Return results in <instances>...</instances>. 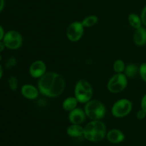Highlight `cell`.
Segmentation results:
<instances>
[{
	"label": "cell",
	"instance_id": "obj_1",
	"mask_svg": "<svg viewBox=\"0 0 146 146\" xmlns=\"http://www.w3.org/2000/svg\"><path fill=\"white\" fill-rule=\"evenodd\" d=\"M106 127L101 120H91L84 127V137L91 142H99L106 136Z\"/></svg>",
	"mask_w": 146,
	"mask_h": 146
},
{
	"label": "cell",
	"instance_id": "obj_2",
	"mask_svg": "<svg viewBox=\"0 0 146 146\" xmlns=\"http://www.w3.org/2000/svg\"><path fill=\"white\" fill-rule=\"evenodd\" d=\"M84 111L88 118L92 120H99L105 116L106 107L100 100H91L86 103Z\"/></svg>",
	"mask_w": 146,
	"mask_h": 146
},
{
	"label": "cell",
	"instance_id": "obj_3",
	"mask_svg": "<svg viewBox=\"0 0 146 146\" xmlns=\"http://www.w3.org/2000/svg\"><path fill=\"white\" fill-rule=\"evenodd\" d=\"M75 97L80 103H86L91 100L93 96V88L91 84L84 79L78 80L74 90Z\"/></svg>",
	"mask_w": 146,
	"mask_h": 146
},
{
	"label": "cell",
	"instance_id": "obj_4",
	"mask_svg": "<svg viewBox=\"0 0 146 146\" xmlns=\"http://www.w3.org/2000/svg\"><path fill=\"white\" fill-rule=\"evenodd\" d=\"M128 85V78L124 73H115L108 80L107 87L112 93H119L123 91Z\"/></svg>",
	"mask_w": 146,
	"mask_h": 146
},
{
	"label": "cell",
	"instance_id": "obj_5",
	"mask_svg": "<svg viewBox=\"0 0 146 146\" xmlns=\"http://www.w3.org/2000/svg\"><path fill=\"white\" fill-rule=\"evenodd\" d=\"M133 104L128 99H120L117 100L111 108V113L115 117L121 118L129 115L132 111Z\"/></svg>",
	"mask_w": 146,
	"mask_h": 146
},
{
	"label": "cell",
	"instance_id": "obj_6",
	"mask_svg": "<svg viewBox=\"0 0 146 146\" xmlns=\"http://www.w3.org/2000/svg\"><path fill=\"white\" fill-rule=\"evenodd\" d=\"M3 42L6 47L10 50H17L22 45L23 38L19 32L10 30L4 34Z\"/></svg>",
	"mask_w": 146,
	"mask_h": 146
},
{
	"label": "cell",
	"instance_id": "obj_7",
	"mask_svg": "<svg viewBox=\"0 0 146 146\" xmlns=\"http://www.w3.org/2000/svg\"><path fill=\"white\" fill-rule=\"evenodd\" d=\"M56 75V72H48L44 74L42 77H40L38 82V91L41 94L48 97Z\"/></svg>",
	"mask_w": 146,
	"mask_h": 146
},
{
	"label": "cell",
	"instance_id": "obj_8",
	"mask_svg": "<svg viewBox=\"0 0 146 146\" xmlns=\"http://www.w3.org/2000/svg\"><path fill=\"white\" fill-rule=\"evenodd\" d=\"M84 32V27L80 21H74L68 25L66 29V37L73 42H78L82 38Z\"/></svg>",
	"mask_w": 146,
	"mask_h": 146
},
{
	"label": "cell",
	"instance_id": "obj_9",
	"mask_svg": "<svg viewBox=\"0 0 146 146\" xmlns=\"http://www.w3.org/2000/svg\"><path fill=\"white\" fill-rule=\"evenodd\" d=\"M66 82L64 77L61 74L56 73L54 83L52 84L48 97H56L61 95L65 89Z\"/></svg>",
	"mask_w": 146,
	"mask_h": 146
},
{
	"label": "cell",
	"instance_id": "obj_10",
	"mask_svg": "<svg viewBox=\"0 0 146 146\" xmlns=\"http://www.w3.org/2000/svg\"><path fill=\"white\" fill-rule=\"evenodd\" d=\"M46 73V64L42 60L33 62L29 67V74L34 78H40Z\"/></svg>",
	"mask_w": 146,
	"mask_h": 146
},
{
	"label": "cell",
	"instance_id": "obj_11",
	"mask_svg": "<svg viewBox=\"0 0 146 146\" xmlns=\"http://www.w3.org/2000/svg\"><path fill=\"white\" fill-rule=\"evenodd\" d=\"M86 117V115L84 110L79 107H76L74 110L69 112V115H68V120L71 122V124H82L85 121Z\"/></svg>",
	"mask_w": 146,
	"mask_h": 146
},
{
	"label": "cell",
	"instance_id": "obj_12",
	"mask_svg": "<svg viewBox=\"0 0 146 146\" xmlns=\"http://www.w3.org/2000/svg\"><path fill=\"white\" fill-rule=\"evenodd\" d=\"M21 94L28 100H35L38 96V89L31 84H25L21 87Z\"/></svg>",
	"mask_w": 146,
	"mask_h": 146
},
{
	"label": "cell",
	"instance_id": "obj_13",
	"mask_svg": "<svg viewBox=\"0 0 146 146\" xmlns=\"http://www.w3.org/2000/svg\"><path fill=\"white\" fill-rule=\"evenodd\" d=\"M106 137L109 142L111 143H121L125 139V135L121 130L118 129H112L107 133Z\"/></svg>",
	"mask_w": 146,
	"mask_h": 146
},
{
	"label": "cell",
	"instance_id": "obj_14",
	"mask_svg": "<svg viewBox=\"0 0 146 146\" xmlns=\"http://www.w3.org/2000/svg\"><path fill=\"white\" fill-rule=\"evenodd\" d=\"M133 41L134 43L137 46L142 47L146 44V29L144 27H140V28L135 29L133 34Z\"/></svg>",
	"mask_w": 146,
	"mask_h": 146
},
{
	"label": "cell",
	"instance_id": "obj_15",
	"mask_svg": "<svg viewBox=\"0 0 146 146\" xmlns=\"http://www.w3.org/2000/svg\"><path fill=\"white\" fill-rule=\"evenodd\" d=\"M84 127H83L81 125L72 124L68 127L66 130V133L70 137H78L84 135Z\"/></svg>",
	"mask_w": 146,
	"mask_h": 146
},
{
	"label": "cell",
	"instance_id": "obj_16",
	"mask_svg": "<svg viewBox=\"0 0 146 146\" xmlns=\"http://www.w3.org/2000/svg\"><path fill=\"white\" fill-rule=\"evenodd\" d=\"M78 101L75 97H68L64 100L62 104V107L64 110L68 112H71L76 108L78 105Z\"/></svg>",
	"mask_w": 146,
	"mask_h": 146
},
{
	"label": "cell",
	"instance_id": "obj_17",
	"mask_svg": "<svg viewBox=\"0 0 146 146\" xmlns=\"http://www.w3.org/2000/svg\"><path fill=\"white\" fill-rule=\"evenodd\" d=\"M138 74H139V67L136 64H128L125 66L124 74L127 78H134Z\"/></svg>",
	"mask_w": 146,
	"mask_h": 146
},
{
	"label": "cell",
	"instance_id": "obj_18",
	"mask_svg": "<svg viewBox=\"0 0 146 146\" xmlns=\"http://www.w3.org/2000/svg\"><path fill=\"white\" fill-rule=\"evenodd\" d=\"M128 20L130 25L132 27H133L134 29H135L141 27L142 21H141V17L138 15H137L136 14H134V13L130 14L129 15H128Z\"/></svg>",
	"mask_w": 146,
	"mask_h": 146
},
{
	"label": "cell",
	"instance_id": "obj_19",
	"mask_svg": "<svg viewBox=\"0 0 146 146\" xmlns=\"http://www.w3.org/2000/svg\"><path fill=\"white\" fill-rule=\"evenodd\" d=\"M98 21V18L96 15H89L85 17L82 20L81 23L84 27H91L97 24Z\"/></svg>",
	"mask_w": 146,
	"mask_h": 146
},
{
	"label": "cell",
	"instance_id": "obj_20",
	"mask_svg": "<svg viewBox=\"0 0 146 146\" xmlns=\"http://www.w3.org/2000/svg\"><path fill=\"white\" fill-rule=\"evenodd\" d=\"M125 64L122 60H116L113 63V70L115 73H123Z\"/></svg>",
	"mask_w": 146,
	"mask_h": 146
},
{
	"label": "cell",
	"instance_id": "obj_21",
	"mask_svg": "<svg viewBox=\"0 0 146 146\" xmlns=\"http://www.w3.org/2000/svg\"><path fill=\"white\" fill-rule=\"evenodd\" d=\"M8 84L9 88L12 91H15L18 87V80L17 77H14V76L10 77L8 80Z\"/></svg>",
	"mask_w": 146,
	"mask_h": 146
},
{
	"label": "cell",
	"instance_id": "obj_22",
	"mask_svg": "<svg viewBox=\"0 0 146 146\" xmlns=\"http://www.w3.org/2000/svg\"><path fill=\"white\" fill-rule=\"evenodd\" d=\"M139 74L142 80L146 82V63H143L139 67Z\"/></svg>",
	"mask_w": 146,
	"mask_h": 146
},
{
	"label": "cell",
	"instance_id": "obj_23",
	"mask_svg": "<svg viewBox=\"0 0 146 146\" xmlns=\"http://www.w3.org/2000/svg\"><path fill=\"white\" fill-rule=\"evenodd\" d=\"M17 60L14 57H9L5 62V67L7 69H11L17 64Z\"/></svg>",
	"mask_w": 146,
	"mask_h": 146
},
{
	"label": "cell",
	"instance_id": "obj_24",
	"mask_svg": "<svg viewBox=\"0 0 146 146\" xmlns=\"http://www.w3.org/2000/svg\"><path fill=\"white\" fill-rule=\"evenodd\" d=\"M137 118L138 119V120H143L144 118L146 117V112L144 111L143 110H138V113H137Z\"/></svg>",
	"mask_w": 146,
	"mask_h": 146
},
{
	"label": "cell",
	"instance_id": "obj_25",
	"mask_svg": "<svg viewBox=\"0 0 146 146\" xmlns=\"http://www.w3.org/2000/svg\"><path fill=\"white\" fill-rule=\"evenodd\" d=\"M141 21H142V23L144 24V25L146 27V6L143 9L142 12H141Z\"/></svg>",
	"mask_w": 146,
	"mask_h": 146
},
{
	"label": "cell",
	"instance_id": "obj_26",
	"mask_svg": "<svg viewBox=\"0 0 146 146\" xmlns=\"http://www.w3.org/2000/svg\"><path fill=\"white\" fill-rule=\"evenodd\" d=\"M141 105V109H142V110H143L145 112H146V94L143 96V97L142 98Z\"/></svg>",
	"mask_w": 146,
	"mask_h": 146
},
{
	"label": "cell",
	"instance_id": "obj_27",
	"mask_svg": "<svg viewBox=\"0 0 146 146\" xmlns=\"http://www.w3.org/2000/svg\"><path fill=\"white\" fill-rule=\"evenodd\" d=\"M4 34H4V29H3L2 27L0 25V41L3 40V39H4Z\"/></svg>",
	"mask_w": 146,
	"mask_h": 146
},
{
	"label": "cell",
	"instance_id": "obj_28",
	"mask_svg": "<svg viewBox=\"0 0 146 146\" xmlns=\"http://www.w3.org/2000/svg\"><path fill=\"white\" fill-rule=\"evenodd\" d=\"M5 47H5V45H4L3 41H0V52H1L4 50V48H5Z\"/></svg>",
	"mask_w": 146,
	"mask_h": 146
},
{
	"label": "cell",
	"instance_id": "obj_29",
	"mask_svg": "<svg viewBox=\"0 0 146 146\" xmlns=\"http://www.w3.org/2000/svg\"><path fill=\"white\" fill-rule=\"evenodd\" d=\"M4 7V0H0V12L3 10Z\"/></svg>",
	"mask_w": 146,
	"mask_h": 146
},
{
	"label": "cell",
	"instance_id": "obj_30",
	"mask_svg": "<svg viewBox=\"0 0 146 146\" xmlns=\"http://www.w3.org/2000/svg\"><path fill=\"white\" fill-rule=\"evenodd\" d=\"M2 74H3V70L1 66L0 65V79H1V77H2Z\"/></svg>",
	"mask_w": 146,
	"mask_h": 146
},
{
	"label": "cell",
	"instance_id": "obj_31",
	"mask_svg": "<svg viewBox=\"0 0 146 146\" xmlns=\"http://www.w3.org/2000/svg\"><path fill=\"white\" fill-rule=\"evenodd\" d=\"M1 55H0V61H1Z\"/></svg>",
	"mask_w": 146,
	"mask_h": 146
}]
</instances>
